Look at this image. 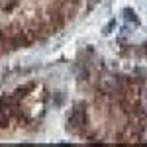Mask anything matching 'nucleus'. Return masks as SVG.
<instances>
[{"label": "nucleus", "mask_w": 147, "mask_h": 147, "mask_svg": "<svg viewBox=\"0 0 147 147\" xmlns=\"http://www.w3.org/2000/svg\"><path fill=\"white\" fill-rule=\"evenodd\" d=\"M67 131L80 139H147V65H80Z\"/></svg>", "instance_id": "obj_1"}]
</instances>
